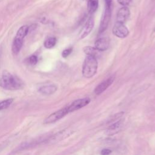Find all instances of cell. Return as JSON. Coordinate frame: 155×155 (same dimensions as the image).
Instances as JSON below:
<instances>
[{"mask_svg":"<svg viewBox=\"0 0 155 155\" xmlns=\"http://www.w3.org/2000/svg\"><path fill=\"white\" fill-rule=\"evenodd\" d=\"M124 119H120L116 122L113 123L107 128L105 133L108 136H113L117 134L121 130L124 124Z\"/></svg>","mask_w":155,"mask_h":155,"instance_id":"obj_10","label":"cell"},{"mask_svg":"<svg viewBox=\"0 0 155 155\" xmlns=\"http://www.w3.org/2000/svg\"><path fill=\"white\" fill-rule=\"evenodd\" d=\"M13 101V99L12 98H8L5 100H3L2 101L0 102V110H5L7 108H8V107H10V105L12 104Z\"/></svg>","mask_w":155,"mask_h":155,"instance_id":"obj_20","label":"cell"},{"mask_svg":"<svg viewBox=\"0 0 155 155\" xmlns=\"http://www.w3.org/2000/svg\"><path fill=\"white\" fill-rule=\"evenodd\" d=\"M98 0H88L87 9L90 13H93L95 12L98 7Z\"/></svg>","mask_w":155,"mask_h":155,"instance_id":"obj_15","label":"cell"},{"mask_svg":"<svg viewBox=\"0 0 155 155\" xmlns=\"http://www.w3.org/2000/svg\"><path fill=\"white\" fill-rule=\"evenodd\" d=\"M112 0H105V10L101 18V23L99 28V33L104 32L108 25L111 16Z\"/></svg>","mask_w":155,"mask_h":155,"instance_id":"obj_3","label":"cell"},{"mask_svg":"<svg viewBox=\"0 0 155 155\" xmlns=\"http://www.w3.org/2000/svg\"><path fill=\"white\" fill-rule=\"evenodd\" d=\"M113 33L118 38H124L128 36L129 30L124 24L116 22L113 28Z\"/></svg>","mask_w":155,"mask_h":155,"instance_id":"obj_7","label":"cell"},{"mask_svg":"<svg viewBox=\"0 0 155 155\" xmlns=\"http://www.w3.org/2000/svg\"><path fill=\"white\" fill-rule=\"evenodd\" d=\"M27 61L30 65H35L38 62V58L35 55H31L28 58Z\"/></svg>","mask_w":155,"mask_h":155,"instance_id":"obj_21","label":"cell"},{"mask_svg":"<svg viewBox=\"0 0 155 155\" xmlns=\"http://www.w3.org/2000/svg\"><path fill=\"white\" fill-rule=\"evenodd\" d=\"M72 51V48L70 47L68 48H66L65 50H63V51L62 52V56L63 58H67Z\"/></svg>","mask_w":155,"mask_h":155,"instance_id":"obj_22","label":"cell"},{"mask_svg":"<svg viewBox=\"0 0 155 155\" xmlns=\"http://www.w3.org/2000/svg\"><path fill=\"white\" fill-rule=\"evenodd\" d=\"M154 31H155V30H154Z\"/></svg>","mask_w":155,"mask_h":155,"instance_id":"obj_25","label":"cell"},{"mask_svg":"<svg viewBox=\"0 0 155 155\" xmlns=\"http://www.w3.org/2000/svg\"><path fill=\"white\" fill-rule=\"evenodd\" d=\"M90 102V99L89 97H84L82 99H78L73 101L69 105L67 106L68 113H71L81 109L85 106L87 105Z\"/></svg>","mask_w":155,"mask_h":155,"instance_id":"obj_5","label":"cell"},{"mask_svg":"<svg viewBox=\"0 0 155 155\" xmlns=\"http://www.w3.org/2000/svg\"><path fill=\"white\" fill-rule=\"evenodd\" d=\"M114 78L113 76H111L107 79L104 80L102 82H101L99 84L97 85V87L95 88L94 92L96 94L99 95L102 93L104 91H105L114 82Z\"/></svg>","mask_w":155,"mask_h":155,"instance_id":"obj_9","label":"cell"},{"mask_svg":"<svg viewBox=\"0 0 155 155\" xmlns=\"http://www.w3.org/2000/svg\"><path fill=\"white\" fill-rule=\"evenodd\" d=\"M110 45V40L108 38H101L97 39L94 43L95 48L98 51H105L108 49Z\"/></svg>","mask_w":155,"mask_h":155,"instance_id":"obj_12","label":"cell"},{"mask_svg":"<svg viewBox=\"0 0 155 155\" xmlns=\"http://www.w3.org/2000/svg\"><path fill=\"white\" fill-rule=\"evenodd\" d=\"M97 51L98 50L93 47L87 46L84 48V52L87 56H91L96 58V56L97 55Z\"/></svg>","mask_w":155,"mask_h":155,"instance_id":"obj_17","label":"cell"},{"mask_svg":"<svg viewBox=\"0 0 155 155\" xmlns=\"http://www.w3.org/2000/svg\"><path fill=\"white\" fill-rule=\"evenodd\" d=\"M118 3L123 7H127V5H129L131 2V0H117Z\"/></svg>","mask_w":155,"mask_h":155,"instance_id":"obj_23","label":"cell"},{"mask_svg":"<svg viewBox=\"0 0 155 155\" xmlns=\"http://www.w3.org/2000/svg\"><path fill=\"white\" fill-rule=\"evenodd\" d=\"M130 15V10L127 7H122L119 9L116 15V20L117 22L124 24Z\"/></svg>","mask_w":155,"mask_h":155,"instance_id":"obj_11","label":"cell"},{"mask_svg":"<svg viewBox=\"0 0 155 155\" xmlns=\"http://www.w3.org/2000/svg\"><path fill=\"white\" fill-rule=\"evenodd\" d=\"M73 132L74 131L70 129H65L64 130H61L59 132L53 135L52 136H50L48 138L47 142H50V143H54L55 142H59L69 137L71 134L73 133Z\"/></svg>","mask_w":155,"mask_h":155,"instance_id":"obj_6","label":"cell"},{"mask_svg":"<svg viewBox=\"0 0 155 155\" xmlns=\"http://www.w3.org/2000/svg\"><path fill=\"white\" fill-rule=\"evenodd\" d=\"M112 153V151L108 148H104L101 151V155H110Z\"/></svg>","mask_w":155,"mask_h":155,"instance_id":"obj_24","label":"cell"},{"mask_svg":"<svg viewBox=\"0 0 155 155\" xmlns=\"http://www.w3.org/2000/svg\"><path fill=\"white\" fill-rule=\"evenodd\" d=\"M57 86L54 84H48L39 88L38 91L44 95H51L57 90Z\"/></svg>","mask_w":155,"mask_h":155,"instance_id":"obj_13","label":"cell"},{"mask_svg":"<svg viewBox=\"0 0 155 155\" xmlns=\"http://www.w3.org/2000/svg\"><path fill=\"white\" fill-rule=\"evenodd\" d=\"M68 113L67 107H65L53 113L50 114L48 116H47L45 120H44V124H49L53 122H55L59 119H62L63 117H64L65 115H67Z\"/></svg>","mask_w":155,"mask_h":155,"instance_id":"obj_4","label":"cell"},{"mask_svg":"<svg viewBox=\"0 0 155 155\" xmlns=\"http://www.w3.org/2000/svg\"><path fill=\"white\" fill-rule=\"evenodd\" d=\"M23 39L21 38L15 36L12 46V50L13 54H17L20 51L23 44Z\"/></svg>","mask_w":155,"mask_h":155,"instance_id":"obj_14","label":"cell"},{"mask_svg":"<svg viewBox=\"0 0 155 155\" xmlns=\"http://www.w3.org/2000/svg\"><path fill=\"white\" fill-rule=\"evenodd\" d=\"M56 44V38L55 37H49L46 39L44 42V45L47 48L53 47Z\"/></svg>","mask_w":155,"mask_h":155,"instance_id":"obj_18","label":"cell"},{"mask_svg":"<svg viewBox=\"0 0 155 155\" xmlns=\"http://www.w3.org/2000/svg\"><path fill=\"white\" fill-rule=\"evenodd\" d=\"M94 18L92 16H90L79 33L78 36L79 39H82L85 38L91 31L94 26Z\"/></svg>","mask_w":155,"mask_h":155,"instance_id":"obj_8","label":"cell"},{"mask_svg":"<svg viewBox=\"0 0 155 155\" xmlns=\"http://www.w3.org/2000/svg\"><path fill=\"white\" fill-rule=\"evenodd\" d=\"M124 114V111H120L119 113H117L116 114H114V115L110 116L108 120L107 121V124H110L111 122H114V121H117L118 120H119L120 119L121 117H122Z\"/></svg>","mask_w":155,"mask_h":155,"instance_id":"obj_19","label":"cell"},{"mask_svg":"<svg viewBox=\"0 0 155 155\" xmlns=\"http://www.w3.org/2000/svg\"><path fill=\"white\" fill-rule=\"evenodd\" d=\"M97 61L96 58L87 56L82 65V75L86 78H92L97 71Z\"/></svg>","mask_w":155,"mask_h":155,"instance_id":"obj_2","label":"cell"},{"mask_svg":"<svg viewBox=\"0 0 155 155\" xmlns=\"http://www.w3.org/2000/svg\"><path fill=\"white\" fill-rule=\"evenodd\" d=\"M28 31H29V27L27 25H22L17 31L16 36L24 39L26 36V35L28 34Z\"/></svg>","mask_w":155,"mask_h":155,"instance_id":"obj_16","label":"cell"},{"mask_svg":"<svg viewBox=\"0 0 155 155\" xmlns=\"http://www.w3.org/2000/svg\"><path fill=\"white\" fill-rule=\"evenodd\" d=\"M0 87L7 90H17L23 88V81L7 70H4L0 79Z\"/></svg>","mask_w":155,"mask_h":155,"instance_id":"obj_1","label":"cell"}]
</instances>
